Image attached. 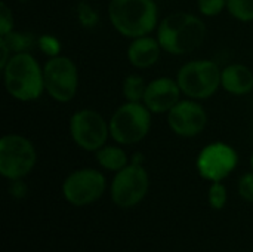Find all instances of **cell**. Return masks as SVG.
Masks as SVG:
<instances>
[{
	"label": "cell",
	"mask_w": 253,
	"mask_h": 252,
	"mask_svg": "<svg viewBox=\"0 0 253 252\" xmlns=\"http://www.w3.org/2000/svg\"><path fill=\"white\" fill-rule=\"evenodd\" d=\"M206 34L208 30L203 19L188 12L169 13L159 22L156 30V37L162 49L176 56L199 49L203 45Z\"/></svg>",
	"instance_id": "cell-1"
},
{
	"label": "cell",
	"mask_w": 253,
	"mask_h": 252,
	"mask_svg": "<svg viewBox=\"0 0 253 252\" xmlns=\"http://www.w3.org/2000/svg\"><path fill=\"white\" fill-rule=\"evenodd\" d=\"M1 71L6 92L16 101L31 102L46 92L43 67L31 52L12 55Z\"/></svg>",
	"instance_id": "cell-2"
},
{
	"label": "cell",
	"mask_w": 253,
	"mask_h": 252,
	"mask_svg": "<svg viewBox=\"0 0 253 252\" xmlns=\"http://www.w3.org/2000/svg\"><path fill=\"white\" fill-rule=\"evenodd\" d=\"M108 19L125 37L148 36L159 27V7L154 0H110Z\"/></svg>",
	"instance_id": "cell-3"
},
{
	"label": "cell",
	"mask_w": 253,
	"mask_h": 252,
	"mask_svg": "<svg viewBox=\"0 0 253 252\" xmlns=\"http://www.w3.org/2000/svg\"><path fill=\"white\" fill-rule=\"evenodd\" d=\"M110 137L120 146H133L141 143L151 131L153 113L144 102L126 101L111 114Z\"/></svg>",
	"instance_id": "cell-4"
},
{
	"label": "cell",
	"mask_w": 253,
	"mask_h": 252,
	"mask_svg": "<svg viewBox=\"0 0 253 252\" xmlns=\"http://www.w3.org/2000/svg\"><path fill=\"white\" fill-rule=\"evenodd\" d=\"M221 71L222 68L212 59H193L178 70L176 82L182 95L203 101L213 97L221 88Z\"/></svg>",
	"instance_id": "cell-5"
},
{
	"label": "cell",
	"mask_w": 253,
	"mask_h": 252,
	"mask_svg": "<svg viewBox=\"0 0 253 252\" xmlns=\"http://www.w3.org/2000/svg\"><path fill=\"white\" fill-rule=\"evenodd\" d=\"M34 144L21 134H6L0 138V174L7 181L22 180L36 168Z\"/></svg>",
	"instance_id": "cell-6"
},
{
	"label": "cell",
	"mask_w": 253,
	"mask_h": 252,
	"mask_svg": "<svg viewBox=\"0 0 253 252\" xmlns=\"http://www.w3.org/2000/svg\"><path fill=\"white\" fill-rule=\"evenodd\" d=\"M150 190V175L144 165L129 163L114 174L110 184L111 202L120 209L138 206Z\"/></svg>",
	"instance_id": "cell-7"
},
{
	"label": "cell",
	"mask_w": 253,
	"mask_h": 252,
	"mask_svg": "<svg viewBox=\"0 0 253 252\" xmlns=\"http://www.w3.org/2000/svg\"><path fill=\"white\" fill-rule=\"evenodd\" d=\"M61 190L64 199L71 206H89L104 196L107 190V178L99 169L79 168L65 177Z\"/></svg>",
	"instance_id": "cell-8"
},
{
	"label": "cell",
	"mask_w": 253,
	"mask_h": 252,
	"mask_svg": "<svg viewBox=\"0 0 253 252\" xmlns=\"http://www.w3.org/2000/svg\"><path fill=\"white\" fill-rule=\"evenodd\" d=\"M43 76L44 89L53 101L65 104L76 97L80 76L76 62L70 56L58 55L47 58L43 65Z\"/></svg>",
	"instance_id": "cell-9"
},
{
	"label": "cell",
	"mask_w": 253,
	"mask_h": 252,
	"mask_svg": "<svg viewBox=\"0 0 253 252\" xmlns=\"http://www.w3.org/2000/svg\"><path fill=\"white\" fill-rule=\"evenodd\" d=\"M70 137L74 144L84 150L95 153L107 144L110 137L108 120L93 108H80L74 111L68 122Z\"/></svg>",
	"instance_id": "cell-10"
},
{
	"label": "cell",
	"mask_w": 253,
	"mask_h": 252,
	"mask_svg": "<svg viewBox=\"0 0 253 252\" xmlns=\"http://www.w3.org/2000/svg\"><path fill=\"white\" fill-rule=\"evenodd\" d=\"M237 165V150L224 141L209 143L200 150L196 159V169L199 175L209 183L224 181L234 172Z\"/></svg>",
	"instance_id": "cell-11"
},
{
	"label": "cell",
	"mask_w": 253,
	"mask_h": 252,
	"mask_svg": "<svg viewBox=\"0 0 253 252\" xmlns=\"http://www.w3.org/2000/svg\"><path fill=\"white\" fill-rule=\"evenodd\" d=\"M170 131L182 138L197 137L208 125V113L197 100H181L168 114Z\"/></svg>",
	"instance_id": "cell-12"
},
{
	"label": "cell",
	"mask_w": 253,
	"mask_h": 252,
	"mask_svg": "<svg viewBox=\"0 0 253 252\" xmlns=\"http://www.w3.org/2000/svg\"><path fill=\"white\" fill-rule=\"evenodd\" d=\"M182 91L172 77H157L147 83L142 102L153 114H168L182 98Z\"/></svg>",
	"instance_id": "cell-13"
},
{
	"label": "cell",
	"mask_w": 253,
	"mask_h": 252,
	"mask_svg": "<svg viewBox=\"0 0 253 252\" xmlns=\"http://www.w3.org/2000/svg\"><path fill=\"white\" fill-rule=\"evenodd\" d=\"M162 50L163 49L157 37L148 34V36L130 39V43L126 50V56L132 67L138 70H145L157 64L162 55Z\"/></svg>",
	"instance_id": "cell-14"
},
{
	"label": "cell",
	"mask_w": 253,
	"mask_h": 252,
	"mask_svg": "<svg viewBox=\"0 0 253 252\" xmlns=\"http://www.w3.org/2000/svg\"><path fill=\"white\" fill-rule=\"evenodd\" d=\"M221 88L236 97L248 95L253 91V71L245 64H230L221 71Z\"/></svg>",
	"instance_id": "cell-15"
},
{
	"label": "cell",
	"mask_w": 253,
	"mask_h": 252,
	"mask_svg": "<svg viewBox=\"0 0 253 252\" xmlns=\"http://www.w3.org/2000/svg\"><path fill=\"white\" fill-rule=\"evenodd\" d=\"M95 159L98 165L108 172H119L130 163V157L123 150L120 144H105L98 151H95Z\"/></svg>",
	"instance_id": "cell-16"
},
{
	"label": "cell",
	"mask_w": 253,
	"mask_h": 252,
	"mask_svg": "<svg viewBox=\"0 0 253 252\" xmlns=\"http://www.w3.org/2000/svg\"><path fill=\"white\" fill-rule=\"evenodd\" d=\"M0 39L6 42V45L12 50V55L31 52L33 49L37 48V36H34L30 31L12 30L10 33H7L4 36H0Z\"/></svg>",
	"instance_id": "cell-17"
},
{
	"label": "cell",
	"mask_w": 253,
	"mask_h": 252,
	"mask_svg": "<svg viewBox=\"0 0 253 252\" xmlns=\"http://www.w3.org/2000/svg\"><path fill=\"white\" fill-rule=\"evenodd\" d=\"M147 89V82L141 74L130 73L123 79L122 83V94L126 101L132 102H142Z\"/></svg>",
	"instance_id": "cell-18"
},
{
	"label": "cell",
	"mask_w": 253,
	"mask_h": 252,
	"mask_svg": "<svg viewBox=\"0 0 253 252\" xmlns=\"http://www.w3.org/2000/svg\"><path fill=\"white\" fill-rule=\"evenodd\" d=\"M227 10L240 22L253 21V0H227Z\"/></svg>",
	"instance_id": "cell-19"
},
{
	"label": "cell",
	"mask_w": 253,
	"mask_h": 252,
	"mask_svg": "<svg viewBox=\"0 0 253 252\" xmlns=\"http://www.w3.org/2000/svg\"><path fill=\"white\" fill-rule=\"evenodd\" d=\"M228 202V190L222 181L211 183L208 190V203L215 211H222Z\"/></svg>",
	"instance_id": "cell-20"
},
{
	"label": "cell",
	"mask_w": 253,
	"mask_h": 252,
	"mask_svg": "<svg viewBox=\"0 0 253 252\" xmlns=\"http://www.w3.org/2000/svg\"><path fill=\"white\" fill-rule=\"evenodd\" d=\"M76 16L83 28H93L99 24L98 10L87 1H79L76 6Z\"/></svg>",
	"instance_id": "cell-21"
},
{
	"label": "cell",
	"mask_w": 253,
	"mask_h": 252,
	"mask_svg": "<svg viewBox=\"0 0 253 252\" xmlns=\"http://www.w3.org/2000/svg\"><path fill=\"white\" fill-rule=\"evenodd\" d=\"M61 40L53 34H40L37 36V49L47 58L61 55Z\"/></svg>",
	"instance_id": "cell-22"
},
{
	"label": "cell",
	"mask_w": 253,
	"mask_h": 252,
	"mask_svg": "<svg viewBox=\"0 0 253 252\" xmlns=\"http://www.w3.org/2000/svg\"><path fill=\"white\" fill-rule=\"evenodd\" d=\"M197 9L203 16H218L227 9V0H197Z\"/></svg>",
	"instance_id": "cell-23"
},
{
	"label": "cell",
	"mask_w": 253,
	"mask_h": 252,
	"mask_svg": "<svg viewBox=\"0 0 253 252\" xmlns=\"http://www.w3.org/2000/svg\"><path fill=\"white\" fill-rule=\"evenodd\" d=\"M237 192H239V196H240L245 202L253 203V171L243 174V175L239 178Z\"/></svg>",
	"instance_id": "cell-24"
},
{
	"label": "cell",
	"mask_w": 253,
	"mask_h": 252,
	"mask_svg": "<svg viewBox=\"0 0 253 252\" xmlns=\"http://www.w3.org/2000/svg\"><path fill=\"white\" fill-rule=\"evenodd\" d=\"M15 27V19H13V12L12 9L6 4V1L0 3V36H4L10 33Z\"/></svg>",
	"instance_id": "cell-25"
},
{
	"label": "cell",
	"mask_w": 253,
	"mask_h": 252,
	"mask_svg": "<svg viewBox=\"0 0 253 252\" xmlns=\"http://www.w3.org/2000/svg\"><path fill=\"white\" fill-rule=\"evenodd\" d=\"M7 190H9V195L12 198H15V199H24L27 196V192H28L24 178L22 180H12V181H9Z\"/></svg>",
	"instance_id": "cell-26"
},
{
	"label": "cell",
	"mask_w": 253,
	"mask_h": 252,
	"mask_svg": "<svg viewBox=\"0 0 253 252\" xmlns=\"http://www.w3.org/2000/svg\"><path fill=\"white\" fill-rule=\"evenodd\" d=\"M10 56H12V50L9 49L6 42L0 39V68H3L7 64Z\"/></svg>",
	"instance_id": "cell-27"
},
{
	"label": "cell",
	"mask_w": 253,
	"mask_h": 252,
	"mask_svg": "<svg viewBox=\"0 0 253 252\" xmlns=\"http://www.w3.org/2000/svg\"><path fill=\"white\" fill-rule=\"evenodd\" d=\"M130 163H135V165H144V156L141 153H136L130 157Z\"/></svg>",
	"instance_id": "cell-28"
},
{
	"label": "cell",
	"mask_w": 253,
	"mask_h": 252,
	"mask_svg": "<svg viewBox=\"0 0 253 252\" xmlns=\"http://www.w3.org/2000/svg\"><path fill=\"white\" fill-rule=\"evenodd\" d=\"M251 168H252V171H253V151H252V154H251Z\"/></svg>",
	"instance_id": "cell-29"
}]
</instances>
